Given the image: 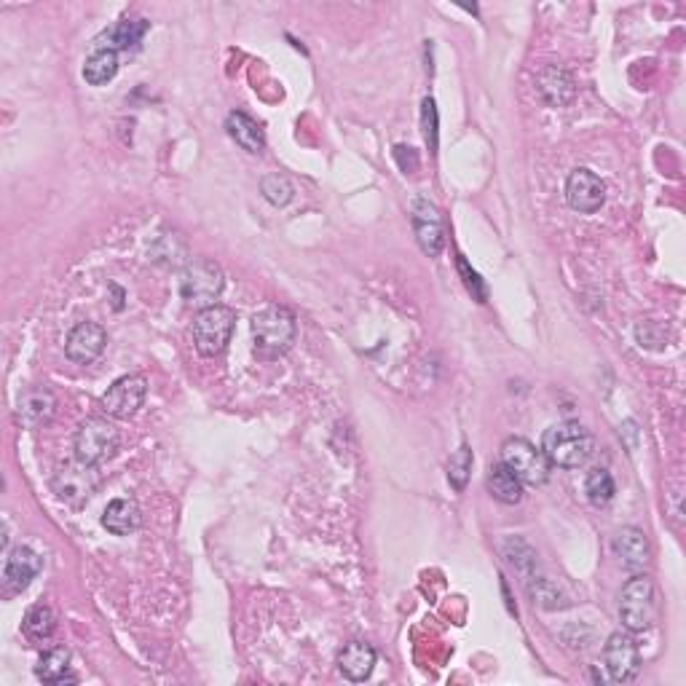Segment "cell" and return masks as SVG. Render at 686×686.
I'll return each mask as SVG.
<instances>
[{
  "label": "cell",
  "mask_w": 686,
  "mask_h": 686,
  "mask_svg": "<svg viewBox=\"0 0 686 686\" xmlns=\"http://www.w3.org/2000/svg\"><path fill=\"white\" fill-rule=\"evenodd\" d=\"M595 451L593 435L577 421H563L544 432L542 453L553 467L577 469L585 467Z\"/></svg>",
  "instance_id": "6da1fadb"
},
{
  "label": "cell",
  "mask_w": 686,
  "mask_h": 686,
  "mask_svg": "<svg viewBox=\"0 0 686 686\" xmlns=\"http://www.w3.org/2000/svg\"><path fill=\"white\" fill-rule=\"evenodd\" d=\"M298 325H295V314L285 306H266L252 317V338H255V349L263 354H282L287 352L295 341Z\"/></svg>",
  "instance_id": "7a4b0ae2"
},
{
  "label": "cell",
  "mask_w": 686,
  "mask_h": 686,
  "mask_svg": "<svg viewBox=\"0 0 686 686\" xmlns=\"http://www.w3.org/2000/svg\"><path fill=\"white\" fill-rule=\"evenodd\" d=\"M620 620L630 633H644L657 620V587L646 574L628 579L620 593Z\"/></svg>",
  "instance_id": "3957f363"
},
{
  "label": "cell",
  "mask_w": 686,
  "mask_h": 686,
  "mask_svg": "<svg viewBox=\"0 0 686 686\" xmlns=\"http://www.w3.org/2000/svg\"><path fill=\"white\" fill-rule=\"evenodd\" d=\"M223 287H226L223 268L210 258L191 260L183 268V274H180V295H183V301L191 303V306H199V309L215 306V301L223 293Z\"/></svg>",
  "instance_id": "277c9868"
},
{
  "label": "cell",
  "mask_w": 686,
  "mask_h": 686,
  "mask_svg": "<svg viewBox=\"0 0 686 686\" xmlns=\"http://www.w3.org/2000/svg\"><path fill=\"white\" fill-rule=\"evenodd\" d=\"M234 327V309L218 306V303L201 309L196 322H193V343H196V352H199L201 357H218L228 343H231Z\"/></svg>",
  "instance_id": "5b68a950"
},
{
  "label": "cell",
  "mask_w": 686,
  "mask_h": 686,
  "mask_svg": "<svg viewBox=\"0 0 686 686\" xmlns=\"http://www.w3.org/2000/svg\"><path fill=\"white\" fill-rule=\"evenodd\" d=\"M502 461L507 467L520 477V483L526 486H544L550 480V461L542 453V448H536L534 443H528L526 437H510L502 445Z\"/></svg>",
  "instance_id": "8992f818"
},
{
  "label": "cell",
  "mask_w": 686,
  "mask_h": 686,
  "mask_svg": "<svg viewBox=\"0 0 686 686\" xmlns=\"http://www.w3.org/2000/svg\"><path fill=\"white\" fill-rule=\"evenodd\" d=\"M118 440H121V435H118L113 421L92 416L76 432V445H73L76 448V459L97 467V464L108 461L118 451Z\"/></svg>",
  "instance_id": "52a82bcc"
},
{
  "label": "cell",
  "mask_w": 686,
  "mask_h": 686,
  "mask_svg": "<svg viewBox=\"0 0 686 686\" xmlns=\"http://www.w3.org/2000/svg\"><path fill=\"white\" fill-rule=\"evenodd\" d=\"M100 488V472L94 464H84V461H67L62 467H57L54 477H51V491L57 494V499L67 504H84L94 496V491Z\"/></svg>",
  "instance_id": "ba28073f"
},
{
  "label": "cell",
  "mask_w": 686,
  "mask_h": 686,
  "mask_svg": "<svg viewBox=\"0 0 686 686\" xmlns=\"http://www.w3.org/2000/svg\"><path fill=\"white\" fill-rule=\"evenodd\" d=\"M145 394H148V381L143 376H134V373L121 376L102 394V408L113 419H132L134 413L143 408Z\"/></svg>",
  "instance_id": "9c48e42d"
},
{
  "label": "cell",
  "mask_w": 686,
  "mask_h": 686,
  "mask_svg": "<svg viewBox=\"0 0 686 686\" xmlns=\"http://www.w3.org/2000/svg\"><path fill=\"white\" fill-rule=\"evenodd\" d=\"M603 662L614 684H628L641 670V652L628 633H614L603 646Z\"/></svg>",
  "instance_id": "30bf717a"
},
{
  "label": "cell",
  "mask_w": 686,
  "mask_h": 686,
  "mask_svg": "<svg viewBox=\"0 0 686 686\" xmlns=\"http://www.w3.org/2000/svg\"><path fill=\"white\" fill-rule=\"evenodd\" d=\"M566 201L571 210L582 212V215H593L603 207L606 201V185L590 169H574L566 180Z\"/></svg>",
  "instance_id": "8fae6325"
},
{
  "label": "cell",
  "mask_w": 686,
  "mask_h": 686,
  "mask_svg": "<svg viewBox=\"0 0 686 686\" xmlns=\"http://www.w3.org/2000/svg\"><path fill=\"white\" fill-rule=\"evenodd\" d=\"M413 231L419 239V247L427 252L429 258H437L445 244L443 215L429 199H419L413 204Z\"/></svg>",
  "instance_id": "7c38bea8"
},
{
  "label": "cell",
  "mask_w": 686,
  "mask_h": 686,
  "mask_svg": "<svg viewBox=\"0 0 686 686\" xmlns=\"http://www.w3.org/2000/svg\"><path fill=\"white\" fill-rule=\"evenodd\" d=\"M105 346H108V333L97 322H81L67 335L65 354L76 365H92L94 360H100Z\"/></svg>",
  "instance_id": "4fadbf2b"
},
{
  "label": "cell",
  "mask_w": 686,
  "mask_h": 686,
  "mask_svg": "<svg viewBox=\"0 0 686 686\" xmlns=\"http://www.w3.org/2000/svg\"><path fill=\"white\" fill-rule=\"evenodd\" d=\"M57 413V394L49 386H30L17 402V419L22 427L38 429L49 424Z\"/></svg>",
  "instance_id": "5bb4252c"
},
{
  "label": "cell",
  "mask_w": 686,
  "mask_h": 686,
  "mask_svg": "<svg viewBox=\"0 0 686 686\" xmlns=\"http://www.w3.org/2000/svg\"><path fill=\"white\" fill-rule=\"evenodd\" d=\"M43 569L41 555L30 550V547H14L6 558V569H3V585H6V593H22L30 587L38 571Z\"/></svg>",
  "instance_id": "9a60e30c"
},
{
  "label": "cell",
  "mask_w": 686,
  "mask_h": 686,
  "mask_svg": "<svg viewBox=\"0 0 686 686\" xmlns=\"http://www.w3.org/2000/svg\"><path fill=\"white\" fill-rule=\"evenodd\" d=\"M614 555L620 558L622 566L628 569H644L646 563L652 561V547H649V539L641 528H622L620 534L614 536Z\"/></svg>",
  "instance_id": "2e32d148"
},
{
  "label": "cell",
  "mask_w": 686,
  "mask_h": 686,
  "mask_svg": "<svg viewBox=\"0 0 686 686\" xmlns=\"http://www.w3.org/2000/svg\"><path fill=\"white\" fill-rule=\"evenodd\" d=\"M378 654L376 649L365 641H352L346 644L338 654V670L343 673V678H349L354 684H360L365 678H370L373 668H376Z\"/></svg>",
  "instance_id": "e0dca14e"
},
{
  "label": "cell",
  "mask_w": 686,
  "mask_h": 686,
  "mask_svg": "<svg viewBox=\"0 0 686 686\" xmlns=\"http://www.w3.org/2000/svg\"><path fill=\"white\" fill-rule=\"evenodd\" d=\"M536 86H539L542 100L547 105H553V108H561V105L574 100V78L563 67H544L542 73L536 76Z\"/></svg>",
  "instance_id": "ac0fdd59"
},
{
  "label": "cell",
  "mask_w": 686,
  "mask_h": 686,
  "mask_svg": "<svg viewBox=\"0 0 686 686\" xmlns=\"http://www.w3.org/2000/svg\"><path fill=\"white\" fill-rule=\"evenodd\" d=\"M140 520H143V512L134 499H113L102 512V526L113 536H129L140 526Z\"/></svg>",
  "instance_id": "d6986e66"
},
{
  "label": "cell",
  "mask_w": 686,
  "mask_h": 686,
  "mask_svg": "<svg viewBox=\"0 0 686 686\" xmlns=\"http://www.w3.org/2000/svg\"><path fill=\"white\" fill-rule=\"evenodd\" d=\"M226 129H228V134H231V140H234L239 148H244L247 153H260L263 148H266V137H263L260 124L255 121V118L247 116V113H242V110L228 113Z\"/></svg>",
  "instance_id": "ffe728a7"
},
{
  "label": "cell",
  "mask_w": 686,
  "mask_h": 686,
  "mask_svg": "<svg viewBox=\"0 0 686 686\" xmlns=\"http://www.w3.org/2000/svg\"><path fill=\"white\" fill-rule=\"evenodd\" d=\"M145 30H148V22L145 19H121L113 27H108L105 33L100 35L97 46L100 49H110V51H121V49H132L137 43L143 41Z\"/></svg>",
  "instance_id": "44dd1931"
},
{
  "label": "cell",
  "mask_w": 686,
  "mask_h": 686,
  "mask_svg": "<svg viewBox=\"0 0 686 686\" xmlns=\"http://www.w3.org/2000/svg\"><path fill=\"white\" fill-rule=\"evenodd\" d=\"M486 486L488 494L494 496L496 502L518 504L523 499V483H520V477L504 461H496L494 467H491Z\"/></svg>",
  "instance_id": "7402d4cb"
},
{
  "label": "cell",
  "mask_w": 686,
  "mask_h": 686,
  "mask_svg": "<svg viewBox=\"0 0 686 686\" xmlns=\"http://www.w3.org/2000/svg\"><path fill=\"white\" fill-rule=\"evenodd\" d=\"M57 630V614L46 603H38L33 609L25 614V622H22V633L30 644H46Z\"/></svg>",
  "instance_id": "603a6c76"
},
{
  "label": "cell",
  "mask_w": 686,
  "mask_h": 686,
  "mask_svg": "<svg viewBox=\"0 0 686 686\" xmlns=\"http://www.w3.org/2000/svg\"><path fill=\"white\" fill-rule=\"evenodd\" d=\"M38 678L46 684H76L78 678L70 673V652L67 649H51L41 657L38 668H35Z\"/></svg>",
  "instance_id": "cb8c5ba5"
},
{
  "label": "cell",
  "mask_w": 686,
  "mask_h": 686,
  "mask_svg": "<svg viewBox=\"0 0 686 686\" xmlns=\"http://www.w3.org/2000/svg\"><path fill=\"white\" fill-rule=\"evenodd\" d=\"M118 73V54L110 49H97L86 59L84 78L89 86H105Z\"/></svg>",
  "instance_id": "d4e9b609"
},
{
  "label": "cell",
  "mask_w": 686,
  "mask_h": 686,
  "mask_svg": "<svg viewBox=\"0 0 686 686\" xmlns=\"http://www.w3.org/2000/svg\"><path fill=\"white\" fill-rule=\"evenodd\" d=\"M614 477L609 475V469H590L585 477V494L590 499V504L595 507H606V504L614 499Z\"/></svg>",
  "instance_id": "484cf974"
},
{
  "label": "cell",
  "mask_w": 686,
  "mask_h": 686,
  "mask_svg": "<svg viewBox=\"0 0 686 686\" xmlns=\"http://www.w3.org/2000/svg\"><path fill=\"white\" fill-rule=\"evenodd\" d=\"M469 472H472V448L467 443L459 445V451L453 453L451 461H448V483L453 486V491H464L467 488Z\"/></svg>",
  "instance_id": "4316f807"
},
{
  "label": "cell",
  "mask_w": 686,
  "mask_h": 686,
  "mask_svg": "<svg viewBox=\"0 0 686 686\" xmlns=\"http://www.w3.org/2000/svg\"><path fill=\"white\" fill-rule=\"evenodd\" d=\"M260 193H263V199L271 201L274 207H285L287 201L293 199L295 188L285 175H268L260 180Z\"/></svg>",
  "instance_id": "83f0119b"
},
{
  "label": "cell",
  "mask_w": 686,
  "mask_h": 686,
  "mask_svg": "<svg viewBox=\"0 0 686 686\" xmlns=\"http://www.w3.org/2000/svg\"><path fill=\"white\" fill-rule=\"evenodd\" d=\"M531 595H534V603H539L544 609H561V606H566L561 590L550 579H536V585H531Z\"/></svg>",
  "instance_id": "f1b7e54d"
},
{
  "label": "cell",
  "mask_w": 686,
  "mask_h": 686,
  "mask_svg": "<svg viewBox=\"0 0 686 686\" xmlns=\"http://www.w3.org/2000/svg\"><path fill=\"white\" fill-rule=\"evenodd\" d=\"M421 121H424V137H427L429 151L437 153V108H435V100H424Z\"/></svg>",
  "instance_id": "f546056e"
},
{
  "label": "cell",
  "mask_w": 686,
  "mask_h": 686,
  "mask_svg": "<svg viewBox=\"0 0 686 686\" xmlns=\"http://www.w3.org/2000/svg\"><path fill=\"white\" fill-rule=\"evenodd\" d=\"M394 156H397V161H400V167L405 169V172H416V169H419V156H416L413 148L397 145V148H394Z\"/></svg>",
  "instance_id": "4dcf8cb0"
},
{
  "label": "cell",
  "mask_w": 686,
  "mask_h": 686,
  "mask_svg": "<svg viewBox=\"0 0 686 686\" xmlns=\"http://www.w3.org/2000/svg\"><path fill=\"white\" fill-rule=\"evenodd\" d=\"M459 268H461V274H464V282H467L469 293L477 290V298H480V301H486V290H483V285H480V277H477L475 271H467V263L461 260V255H459Z\"/></svg>",
  "instance_id": "1f68e13d"
}]
</instances>
